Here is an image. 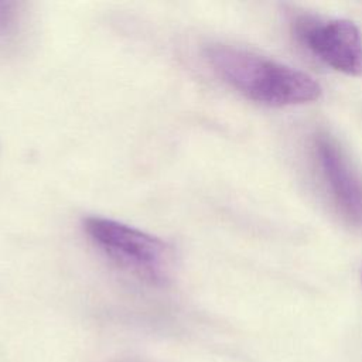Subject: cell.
I'll return each mask as SVG.
<instances>
[{
	"mask_svg": "<svg viewBox=\"0 0 362 362\" xmlns=\"http://www.w3.org/2000/svg\"><path fill=\"white\" fill-rule=\"evenodd\" d=\"M205 58L228 85L262 105L290 106L321 96L320 83L308 74L240 47L212 44Z\"/></svg>",
	"mask_w": 362,
	"mask_h": 362,
	"instance_id": "obj_1",
	"label": "cell"
},
{
	"mask_svg": "<svg viewBox=\"0 0 362 362\" xmlns=\"http://www.w3.org/2000/svg\"><path fill=\"white\" fill-rule=\"evenodd\" d=\"M82 225L90 242L119 267L151 284L167 281L173 252L164 240L103 216H86Z\"/></svg>",
	"mask_w": 362,
	"mask_h": 362,
	"instance_id": "obj_2",
	"label": "cell"
},
{
	"mask_svg": "<svg viewBox=\"0 0 362 362\" xmlns=\"http://www.w3.org/2000/svg\"><path fill=\"white\" fill-rule=\"evenodd\" d=\"M293 33L325 65L345 75H362V35L355 23L303 14L293 21Z\"/></svg>",
	"mask_w": 362,
	"mask_h": 362,
	"instance_id": "obj_3",
	"label": "cell"
},
{
	"mask_svg": "<svg viewBox=\"0 0 362 362\" xmlns=\"http://www.w3.org/2000/svg\"><path fill=\"white\" fill-rule=\"evenodd\" d=\"M314 153L327 189L339 214L352 225L362 226V174L345 148L328 132L314 137Z\"/></svg>",
	"mask_w": 362,
	"mask_h": 362,
	"instance_id": "obj_4",
	"label": "cell"
},
{
	"mask_svg": "<svg viewBox=\"0 0 362 362\" xmlns=\"http://www.w3.org/2000/svg\"><path fill=\"white\" fill-rule=\"evenodd\" d=\"M17 4L13 1H0V35H7L14 28L17 17Z\"/></svg>",
	"mask_w": 362,
	"mask_h": 362,
	"instance_id": "obj_5",
	"label": "cell"
}]
</instances>
